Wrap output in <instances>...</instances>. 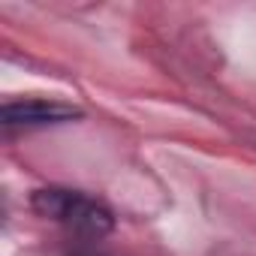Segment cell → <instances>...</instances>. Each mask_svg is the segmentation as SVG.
<instances>
[{"label": "cell", "instance_id": "7a4b0ae2", "mask_svg": "<svg viewBox=\"0 0 256 256\" xmlns=\"http://www.w3.org/2000/svg\"><path fill=\"white\" fill-rule=\"evenodd\" d=\"M82 108L60 102V100H40V96H28V100H6L4 108H0V120H4L6 130H16V126H24V130H34V126H58V124H70L78 120Z\"/></svg>", "mask_w": 256, "mask_h": 256}, {"label": "cell", "instance_id": "6da1fadb", "mask_svg": "<svg viewBox=\"0 0 256 256\" xmlns=\"http://www.w3.org/2000/svg\"><path fill=\"white\" fill-rule=\"evenodd\" d=\"M30 208L54 223H64L76 232L84 235H106L114 226V214L108 211L106 202L82 193V190H70V187H40L30 196Z\"/></svg>", "mask_w": 256, "mask_h": 256}]
</instances>
